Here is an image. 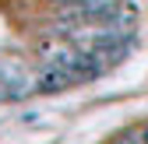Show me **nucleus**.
Returning <instances> with one entry per match:
<instances>
[{
	"mask_svg": "<svg viewBox=\"0 0 148 144\" xmlns=\"http://www.w3.org/2000/svg\"><path fill=\"white\" fill-rule=\"evenodd\" d=\"M71 84H78V77L71 74V67H49L46 74H39V81H35L39 92H64Z\"/></svg>",
	"mask_w": 148,
	"mask_h": 144,
	"instance_id": "nucleus-1",
	"label": "nucleus"
},
{
	"mask_svg": "<svg viewBox=\"0 0 148 144\" xmlns=\"http://www.w3.org/2000/svg\"><path fill=\"white\" fill-rule=\"evenodd\" d=\"M120 0H74V11L81 18H113Z\"/></svg>",
	"mask_w": 148,
	"mask_h": 144,
	"instance_id": "nucleus-2",
	"label": "nucleus"
},
{
	"mask_svg": "<svg viewBox=\"0 0 148 144\" xmlns=\"http://www.w3.org/2000/svg\"><path fill=\"white\" fill-rule=\"evenodd\" d=\"M127 137H131L134 144H148V127H138V130H131Z\"/></svg>",
	"mask_w": 148,
	"mask_h": 144,
	"instance_id": "nucleus-3",
	"label": "nucleus"
},
{
	"mask_svg": "<svg viewBox=\"0 0 148 144\" xmlns=\"http://www.w3.org/2000/svg\"><path fill=\"white\" fill-rule=\"evenodd\" d=\"M116 144H134V141H131V137H120V141H116Z\"/></svg>",
	"mask_w": 148,
	"mask_h": 144,
	"instance_id": "nucleus-4",
	"label": "nucleus"
}]
</instances>
